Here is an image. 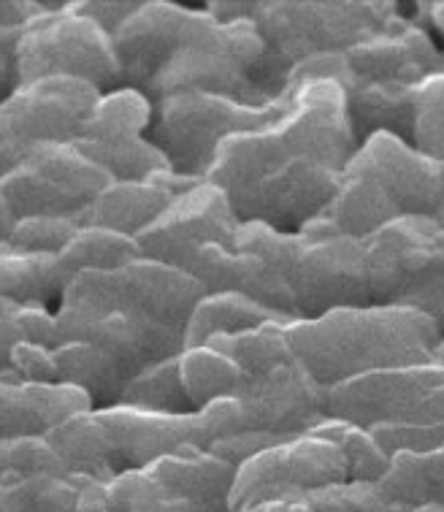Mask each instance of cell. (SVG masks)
Listing matches in <instances>:
<instances>
[{
    "label": "cell",
    "instance_id": "obj_42",
    "mask_svg": "<svg viewBox=\"0 0 444 512\" xmlns=\"http://www.w3.org/2000/svg\"><path fill=\"white\" fill-rule=\"evenodd\" d=\"M79 231L82 225L71 217H25L0 239V247L36 255H63Z\"/></svg>",
    "mask_w": 444,
    "mask_h": 512
},
{
    "label": "cell",
    "instance_id": "obj_28",
    "mask_svg": "<svg viewBox=\"0 0 444 512\" xmlns=\"http://www.w3.org/2000/svg\"><path fill=\"white\" fill-rule=\"evenodd\" d=\"M269 323H296V320L263 307L244 293H209L195 309L185 331V342L187 347H201L209 345L217 336H236Z\"/></svg>",
    "mask_w": 444,
    "mask_h": 512
},
{
    "label": "cell",
    "instance_id": "obj_12",
    "mask_svg": "<svg viewBox=\"0 0 444 512\" xmlns=\"http://www.w3.org/2000/svg\"><path fill=\"white\" fill-rule=\"evenodd\" d=\"M347 480V458L339 445L315 434L287 439L239 466L231 494V512L304 496Z\"/></svg>",
    "mask_w": 444,
    "mask_h": 512
},
{
    "label": "cell",
    "instance_id": "obj_30",
    "mask_svg": "<svg viewBox=\"0 0 444 512\" xmlns=\"http://www.w3.org/2000/svg\"><path fill=\"white\" fill-rule=\"evenodd\" d=\"M382 496L398 510L415 512L428 504H442L444 507V447L434 453L390 458L388 475L380 483Z\"/></svg>",
    "mask_w": 444,
    "mask_h": 512
},
{
    "label": "cell",
    "instance_id": "obj_47",
    "mask_svg": "<svg viewBox=\"0 0 444 512\" xmlns=\"http://www.w3.org/2000/svg\"><path fill=\"white\" fill-rule=\"evenodd\" d=\"M3 377L25 382H63L57 350L41 345H14L3 355Z\"/></svg>",
    "mask_w": 444,
    "mask_h": 512
},
{
    "label": "cell",
    "instance_id": "obj_36",
    "mask_svg": "<svg viewBox=\"0 0 444 512\" xmlns=\"http://www.w3.org/2000/svg\"><path fill=\"white\" fill-rule=\"evenodd\" d=\"M312 434L328 439L333 445H339V450H342L344 458H347L350 483L380 485L382 477L388 475L390 458L385 456V450L377 445V439L371 437L369 429H361V426L347 423V420L328 418L325 423H320Z\"/></svg>",
    "mask_w": 444,
    "mask_h": 512
},
{
    "label": "cell",
    "instance_id": "obj_3",
    "mask_svg": "<svg viewBox=\"0 0 444 512\" xmlns=\"http://www.w3.org/2000/svg\"><path fill=\"white\" fill-rule=\"evenodd\" d=\"M401 14V3L385 0H260L252 19L266 38V57L255 74L258 103L287 98L296 66L320 55H347Z\"/></svg>",
    "mask_w": 444,
    "mask_h": 512
},
{
    "label": "cell",
    "instance_id": "obj_51",
    "mask_svg": "<svg viewBox=\"0 0 444 512\" xmlns=\"http://www.w3.org/2000/svg\"><path fill=\"white\" fill-rule=\"evenodd\" d=\"M434 220L444 228V193H442V201H439V206H436V215H434Z\"/></svg>",
    "mask_w": 444,
    "mask_h": 512
},
{
    "label": "cell",
    "instance_id": "obj_14",
    "mask_svg": "<svg viewBox=\"0 0 444 512\" xmlns=\"http://www.w3.org/2000/svg\"><path fill=\"white\" fill-rule=\"evenodd\" d=\"M209 19L212 14L206 6L193 9L174 0H144L141 9L111 36L120 57V87H133L149 95L168 60Z\"/></svg>",
    "mask_w": 444,
    "mask_h": 512
},
{
    "label": "cell",
    "instance_id": "obj_7",
    "mask_svg": "<svg viewBox=\"0 0 444 512\" xmlns=\"http://www.w3.org/2000/svg\"><path fill=\"white\" fill-rule=\"evenodd\" d=\"M266 57V38L252 19L217 22L187 38L149 90L152 103L182 93L225 95L233 101L260 106L255 74Z\"/></svg>",
    "mask_w": 444,
    "mask_h": 512
},
{
    "label": "cell",
    "instance_id": "obj_45",
    "mask_svg": "<svg viewBox=\"0 0 444 512\" xmlns=\"http://www.w3.org/2000/svg\"><path fill=\"white\" fill-rule=\"evenodd\" d=\"M304 496L312 512H404L382 496L380 485L350 483V480L309 491Z\"/></svg>",
    "mask_w": 444,
    "mask_h": 512
},
{
    "label": "cell",
    "instance_id": "obj_16",
    "mask_svg": "<svg viewBox=\"0 0 444 512\" xmlns=\"http://www.w3.org/2000/svg\"><path fill=\"white\" fill-rule=\"evenodd\" d=\"M347 174L377 182L404 217H434L444 193V163H436L393 133H377L363 141Z\"/></svg>",
    "mask_w": 444,
    "mask_h": 512
},
{
    "label": "cell",
    "instance_id": "obj_31",
    "mask_svg": "<svg viewBox=\"0 0 444 512\" xmlns=\"http://www.w3.org/2000/svg\"><path fill=\"white\" fill-rule=\"evenodd\" d=\"M155 120V103L147 93L133 87H117L103 93L95 106L82 141L90 144H122L144 139Z\"/></svg>",
    "mask_w": 444,
    "mask_h": 512
},
{
    "label": "cell",
    "instance_id": "obj_6",
    "mask_svg": "<svg viewBox=\"0 0 444 512\" xmlns=\"http://www.w3.org/2000/svg\"><path fill=\"white\" fill-rule=\"evenodd\" d=\"M287 98L269 106H247L225 95L182 93L155 101L147 139L158 144L176 174L206 179L228 139L266 128L285 112Z\"/></svg>",
    "mask_w": 444,
    "mask_h": 512
},
{
    "label": "cell",
    "instance_id": "obj_43",
    "mask_svg": "<svg viewBox=\"0 0 444 512\" xmlns=\"http://www.w3.org/2000/svg\"><path fill=\"white\" fill-rule=\"evenodd\" d=\"M0 475L65 477L71 475L47 437L0 439Z\"/></svg>",
    "mask_w": 444,
    "mask_h": 512
},
{
    "label": "cell",
    "instance_id": "obj_53",
    "mask_svg": "<svg viewBox=\"0 0 444 512\" xmlns=\"http://www.w3.org/2000/svg\"><path fill=\"white\" fill-rule=\"evenodd\" d=\"M415 512H444V507L442 504H428V507H420V510Z\"/></svg>",
    "mask_w": 444,
    "mask_h": 512
},
{
    "label": "cell",
    "instance_id": "obj_52",
    "mask_svg": "<svg viewBox=\"0 0 444 512\" xmlns=\"http://www.w3.org/2000/svg\"><path fill=\"white\" fill-rule=\"evenodd\" d=\"M434 361H436V364H442V366H444V336H442V342H439V347H436Z\"/></svg>",
    "mask_w": 444,
    "mask_h": 512
},
{
    "label": "cell",
    "instance_id": "obj_24",
    "mask_svg": "<svg viewBox=\"0 0 444 512\" xmlns=\"http://www.w3.org/2000/svg\"><path fill=\"white\" fill-rule=\"evenodd\" d=\"M149 472L168 494L201 504L209 512H231V494L239 469L209 450L168 456L149 466Z\"/></svg>",
    "mask_w": 444,
    "mask_h": 512
},
{
    "label": "cell",
    "instance_id": "obj_44",
    "mask_svg": "<svg viewBox=\"0 0 444 512\" xmlns=\"http://www.w3.org/2000/svg\"><path fill=\"white\" fill-rule=\"evenodd\" d=\"M415 147L436 163H444V74H436L415 90Z\"/></svg>",
    "mask_w": 444,
    "mask_h": 512
},
{
    "label": "cell",
    "instance_id": "obj_29",
    "mask_svg": "<svg viewBox=\"0 0 444 512\" xmlns=\"http://www.w3.org/2000/svg\"><path fill=\"white\" fill-rule=\"evenodd\" d=\"M57 364L63 382L82 388L93 399L95 410H109L122 404V396L130 385L128 374L101 347L90 342H68L57 347Z\"/></svg>",
    "mask_w": 444,
    "mask_h": 512
},
{
    "label": "cell",
    "instance_id": "obj_9",
    "mask_svg": "<svg viewBox=\"0 0 444 512\" xmlns=\"http://www.w3.org/2000/svg\"><path fill=\"white\" fill-rule=\"evenodd\" d=\"M101 90L82 79H41L17 87L0 103V174L41 144H79L101 101Z\"/></svg>",
    "mask_w": 444,
    "mask_h": 512
},
{
    "label": "cell",
    "instance_id": "obj_49",
    "mask_svg": "<svg viewBox=\"0 0 444 512\" xmlns=\"http://www.w3.org/2000/svg\"><path fill=\"white\" fill-rule=\"evenodd\" d=\"M141 3L144 0H74V9L114 36L141 9Z\"/></svg>",
    "mask_w": 444,
    "mask_h": 512
},
{
    "label": "cell",
    "instance_id": "obj_1",
    "mask_svg": "<svg viewBox=\"0 0 444 512\" xmlns=\"http://www.w3.org/2000/svg\"><path fill=\"white\" fill-rule=\"evenodd\" d=\"M358 147L344 84L306 82L271 125L225 141L206 179L225 190L241 223L301 233L339 193Z\"/></svg>",
    "mask_w": 444,
    "mask_h": 512
},
{
    "label": "cell",
    "instance_id": "obj_32",
    "mask_svg": "<svg viewBox=\"0 0 444 512\" xmlns=\"http://www.w3.org/2000/svg\"><path fill=\"white\" fill-rule=\"evenodd\" d=\"M93 480L0 475V512H76Z\"/></svg>",
    "mask_w": 444,
    "mask_h": 512
},
{
    "label": "cell",
    "instance_id": "obj_5",
    "mask_svg": "<svg viewBox=\"0 0 444 512\" xmlns=\"http://www.w3.org/2000/svg\"><path fill=\"white\" fill-rule=\"evenodd\" d=\"M114 179L79 144H41L0 174V239L25 217L82 215Z\"/></svg>",
    "mask_w": 444,
    "mask_h": 512
},
{
    "label": "cell",
    "instance_id": "obj_20",
    "mask_svg": "<svg viewBox=\"0 0 444 512\" xmlns=\"http://www.w3.org/2000/svg\"><path fill=\"white\" fill-rule=\"evenodd\" d=\"M117 277V309H133L185 334L195 309L209 293L193 274L168 263L139 258Z\"/></svg>",
    "mask_w": 444,
    "mask_h": 512
},
{
    "label": "cell",
    "instance_id": "obj_23",
    "mask_svg": "<svg viewBox=\"0 0 444 512\" xmlns=\"http://www.w3.org/2000/svg\"><path fill=\"white\" fill-rule=\"evenodd\" d=\"M401 217H404L401 209L377 182L344 171L339 193L333 196L323 215L317 217L315 223L306 225L304 231L339 233V236L369 242L374 233H380L382 228H388Z\"/></svg>",
    "mask_w": 444,
    "mask_h": 512
},
{
    "label": "cell",
    "instance_id": "obj_22",
    "mask_svg": "<svg viewBox=\"0 0 444 512\" xmlns=\"http://www.w3.org/2000/svg\"><path fill=\"white\" fill-rule=\"evenodd\" d=\"M204 179H190L176 174V171H163L155 174L147 182H111L82 215L79 225L84 228H106L117 231L130 239H139L149 225H155L160 215L176 198L185 196L190 187H195Z\"/></svg>",
    "mask_w": 444,
    "mask_h": 512
},
{
    "label": "cell",
    "instance_id": "obj_34",
    "mask_svg": "<svg viewBox=\"0 0 444 512\" xmlns=\"http://www.w3.org/2000/svg\"><path fill=\"white\" fill-rule=\"evenodd\" d=\"M290 323H269V326L252 328L236 336H217L209 347L220 350L239 366L244 377H263V374L296 364L290 339H287Z\"/></svg>",
    "mask_w": 444,
    "mask_h": 512
},
{
    "label": "cell",
    "instance_id": "obj_33",
    "mask_svg": "<svg viewBox=\"0 0 444 512\" xmlns=\"http://www.w3.org/2000/svg\"><path fill=\"white\" fill-rule=\"evenodd\" d=\"M179 377L195 412L217 399L236 396L244 382V372L239 366L209 345L185 347V353L179 355Z\"/></svg>",
    "mask_w": 444,
    "mask_h": 512
},
{
    "label": "cell",
    "instance_id": "obj_40",
    "mask_svg": "<svg viewBox=\"0 0 444 512\" xmlns=\"http://www.w3.org/2000/svg\"><path fill=\"white\" fill-rule=\"evenodd\" d=\"M0 358L9 355L14 345H41L49 350L63 347L57 312L41 307H19L11 301H0Z\"/></svg>",
    "mask_w": 444,
    "mask_h": 512
},
{
    "label": "cell",
    "instance_id": "obj_50",
    "mask_svg": "<svg viewBox=\"0 0 444 512\" xmlns=\"http://www.w3.org/2000/svg\"><path fill=\"white\" fill-rule=\"evenodd\" d=\"M49 14L44 0H3L0 3V30H22L30 22Z\"/></svg>",
    "mask_w": 444,
    "mask_h": 512
},
{
    "label": "cell",
    "instance_id": "obj_38",
    "mask_svg": "<svg viewBox=\"0 0 444 512\" xmlns=\"http://www.w3.org/2000/svg\"><path fill=\"white\" fill-rule=\"evenodd\" d=\"M122 404L163 415H193L195 407L179 377V358L163 361L130 380Z\"/></svg>",
    "mask_w": 444,
    "mask_h": 512
},
{
    "label": "cell",
    "instance_id": "obj_19",
    "mask_svg": "<svg viewBox=\"0 0 444 512\" xmlns=\"http://www.w3.org/2000/svg\"><path fill=\"white\" fill-rule=\"evenodd\" d=\"M95 412L109 431L125 472L149 469L168 456L198 453V450L212 447L198 412H193V415H163V412L136 410L128 404H117L109 410Z\"/></svg>",
    "mask_w": 444,
    "mask_h": 512
},
{
    "label": "cell",
    "instance_id": "obj_54",
    "mask_svg": "<svg viewBox=\"0 0 444 512\" xmlns=\"http://www.w3.org/2000/svg\"><path fill=\"white\" fill-rule=\"evenodd\" d=\"M244 512H263V507H252V510H244Z\"/></svg>",
    "mask_w": 444,
    "mask_h": 512
},
{
    "label": "cell",
    "instance_id": "obj_8",
    "mask_svg": "<svg viewBox=\"0 0 444 512\" xmlns=\"http://www.w3.org/2000/svg\"><path fill=\"white\" fill-rule=\"evenodd\" d=\"M371 296L380 307L417 309L444 328V228L434 217H401L369 242Z\"/></svg>",
    "mask_w": 444,
    "mask_h": 512
},
{
    "label": "cell",
    "instance_id": "obj_4",
    "mask_svg": "<svg viewBox=\"0 0 444 512\" xmlns=\"http://www.w3.org/2000/svg\"><path fill=\"white\" fill-rule=\"evenodd\" d=\"M3 98L41 79H82L101 93L120 87V57L106 30L71 6L44 14L22 30H0Z\"/></svg>",
    "mask_w": 444,
    "mask_h": 512
},
{
    "label": "cell",
    "instance_id": "obj_13",
    "mask_svg": "<svg viewBox=\"0 0 444 512\" xmlns=\"http://www.w3.org/2000/svg\"><path fill=\"white\" fill-rule=\"evenodd\" d=\"M239 225L241 220L225 190L204 179L176 198L136 242L144 258L187 271L195 255L209 244H233Z\"/></svg>",
    "mask_w": 444,
    "mask_h": 512
},
{
    "label": "cell",
    "instance_id": "obj_35",
    "mask_svg": "<svg viewBox=\"0 0 444 512\" xmlns=\"http://www.w3.org/2000/svg\"><path fill=\"white\" fill-rule=\"evenodd\" d=\"M71 274L82 271H122L130 263L144 258L139 242L106 228H84L76 233V239L68 244V250L60 255Z\"/></svg>",
    "mask_w": 444,
    "mask_h": 512
},
{
    "label": "cell",
    "instance_id": "obj_11",
    "mask_svg": "<svg viewBox=\"0 0 444 512\" xmlns=\"http://www.w3.org/2000/svg\"><path fill=\"white\" fill-rule=\"evenodd\" d=\"M290 288L298 320H315L336 309L371 307L374 296L366 242L339 233L301 231Z\"/></svg>",
    "mask_w": 444,
    "mask_h": 512
},
{
    "label": "cell",
    "instance_id": "obj_25",
    "mask_svg": "<svg viewBox=\"0 0 444 512\" xmlns=\"http://www.w3.org/2000/svg\"><path fill=\"white\" fill-rule=\"evenodd\" d=\"M347 106L350 122L358 144L369 141L377 133H393L398 139L415 144V114H417V87L407 84H350Z\"/></svg>",
    "mask_w": 444,
    "mask_h": 512
},
{
    "label": "cell",
    "instance_id": "obj_26",
    "mask_svg": "<svg viewBox=\"0 0 444 512\" xmlns=\"http://www.w3.org/2000/svg\"><path fill=\"white\" fill-rule=\"evenodd\" d=\"M74 274L60 255H36L3 247L0 252V293L3 301L19 307H41L57 312Z\"/></svg>",
    "mask_w": 444,
    "mask_h": 512
},
{
    "label": "cell",
    "instance_id": "obj_10",
    "mask_svg": "<svg viewBox=\"0 0 444 512\" xmlns=\"http://www.w3.org/2000/svg\"><path fill=\"white\" fill-rule=\"evenodd\" d=\"M328 418L361 429L385 423L444 426V366L428 361L328 388Z\"/></svg>",
    "mask_w": 444,
    "mask_h": 512
},
{
    "label": "cell",
    "instance_id": "obj_18",
    "mask_svg": "<svg viewBox=\"0 0 444 512\" xmlns=\"http://www.w3.org/2000/svg\"><path fill=\"white\" fill-rule=\"evenodd\" d=\"M404 9V6H401ZM350 84H420L436 74H444V47L436 44L434 33L420 22L401 17L369 41L347 52Z\"/></svg>",
    "mask_w": 444,
    "mask_h": 512
},
{
    "label": "cell",
    "instance_id": "obj_46",
    "mask_svg": "<svg viewBox=\"0 0 444 512\" xmlns=\"http://www.w3.org/2000/svg\"><path fill=\"white\" fill-rule=\"evenodd\" d=\"M371 437L385 450V456L396 458L401 453L423 456L444 447V426H407V423H385L374 426Z\"/></svg>",
    "mask_w": 444,
    "mask_h": 512
},
{
    "label": "cell",
    "instance_id": "obj_48",
    "mask_svg": "<svg viewBox=\"0 0 444 512\" xmlns=\"http://www.w3.org/2000/svg\"><path fill=\"white\" fill-rule=\"evenodd\" d=\"M198 418L204 423V429L206 434H209V442H212V445L250 431L247 410H244V404H241L239 396H225V399H217L212 401V404H206L204 410H198ZM209 450H212V447H209Z\"/></svg>",
    "mask_w": 444,
    "mask_h": 512
},
{
    "label": "cell",
    "instance_id": "obj_39",
    "mask_svg": "<svg viewBox=\"0 0 444 512\" xmlns=\"http://www.w3.org/2000/svg\"><path fill=\"white\" fill-rule=\"evenodd\" d=\"M109 512H209L179 496L152 477L149 469H133L109 483Z\"/></svg>",
    "mask_w": 444,
    "mask_h": 512
},
{
    "label": "cell",
    "instance_id": "obj_21",
    "mask_svg": "<svg viewBox=\"0 0 444 512\" xmlns=\"http://www.w3.org/2000/svg\"><path fill=\"white\" fill-rule=\"evenodd\" d=\"M93 399L71 382H0V439L49 437L76 415L93 412Z\"/></svg>",
    "mask_w": 444,
    "mask_h": 512
},
{
    "label": "cell",
    "instance_id": "obj_15",
    "mask_svg": "<svg viewBox=\"0 0 444 512\" xmlns=\"http://www.w3.org/2000/svg\"><path fill=\"white\" fill-rule=\"evenodd\" d=\"M63 345L68 342H90L109 353L128 380H136L152 366L179 358L185 353V334L163 326L152 317H144L133 309H106L93 315H68L57 312Z\"/></svg>",
    "mask_w": 444,
    "mask_h": 512
},
{
    "label": "cell",
    "instance_id": "obj_2",
    "mask_svg": "<svg viewBox=\"0 0 444 512\" xmlns=\"http://www.w3.org/2000/svg\"><path fill=\"white\" fill-rule=\"evenodd\" d=\"M442 336L444 328L434 317L380 304L336 309L287 326L296 364L323 388L374 372L428 364Z\"/></svg>",
    "mask_w": 444,
    "mask_h": 512
},
{
    "label": "cell",
    "instance_id": "obj_17",
    "mask_svg": "<svg viewBox=\"0 0 444 512\" xmlns=\"http://www.w3.org/2000/svg\"><path fill=\"white\" fill-rule=\"evenodd\" d=\"M236 396L247 410L250 431H266L271 437H306L328 420V388L317 385L298 364L263 377H244Z\"/></svg>",
    "mask_w": 444,
    "mask_h": 512
},
{
    "label": "cell",
    "instance_id": "obj_37",
    "mask_svg": "<svg viewBox=\"0 0 444 512\" xmlns=\"http://www.w3.org/2000/svg\"><path fill=\"white\" fill-rule=\"evenodd\" d=\"M79 147L90 155L101 168H106L114 182H147L155 174L174 171L166 152L144 139L122 141V144H90L79 141Z\"/></svg>",
    "mask_w": 444,
    "mask_h": 512
},
{
    "label": "cell",
    "instance_id": "obj_41",
    "mask_svg": "<svg viewBox=\"0 0 444 512\" xmlns=\"http://www.w3.org/2000/svg\"><path fill=\"white\" fill-rule=\"evenodd\" d=\"M190 274L206 293H244L250 280V258L233 244H209L190 263Z\"/></svg>",
    "mask_w": 444,
    "mask_h": 512
},
{
    "label": "cell",
    "instance_id": "obj_27",
    "mask_svg": "<svg viewBox=\"0 0 444 512\" xmlns=\"http://www.w3.org/2000/svg\"><path fill=\"white\" fill-rule=\"evenodd\" d=\"M47 439L74 477L93 480V483H111L114 477L125 475L117 447L95 410L71 418Z\"/></svg>",
    "mask_w": 444,
    "mask_h": 512
}]
</instances>
